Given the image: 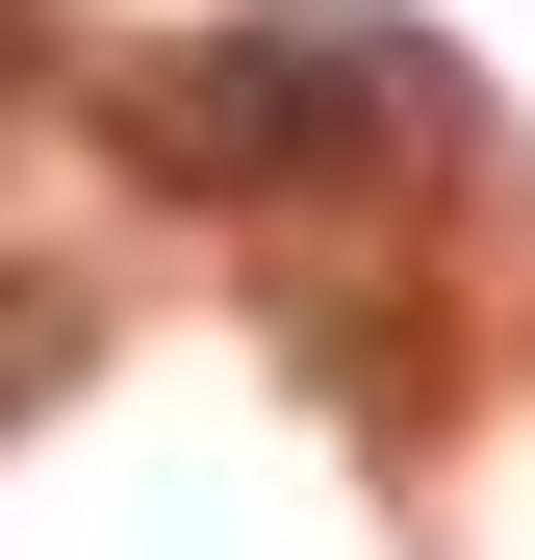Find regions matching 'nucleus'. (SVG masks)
Wrapping results in <instances>:
<instances>
[{"mask_svg":"<svg viewBox=\"0 0 535 560\" xmlns=\"http://www.w3.org/2000/svg\"><path fill=\"white\" fill-rule=\"evenodd\" d=\"M0 77H26V0H0Z\"/></svg>","mask_w":535,"mask_h":560,"instance_id":"f03ea898","label":"nucleus"},{"mask_svg":"<svg viewBox=\"0 0 535 560\" xmlns=\"http://www.w3.org/2000/svg\"><path fill=\"white\" fill-rule=\"evenodd\" d=\"M383 128H433V51L383 26H230V51H153V103H128L153 178H332Z\"/></svg>","mask_w":535,"mask_h":560,"instance_id":"f257e3e1","label":"nucleus"}]
</instances>
